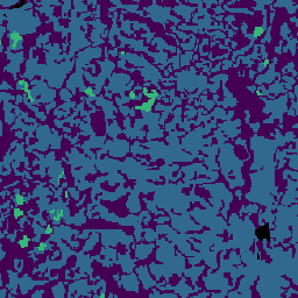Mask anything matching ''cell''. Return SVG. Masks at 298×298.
Wrapping results in <instances>:
<instances>
[{"label": "cell", "instance_id": "cell-1", "mask_svg": "<svg viewBox=\"0 0 298 298\" xmlns=\"http://www.w3.org/2000/svg\"><path fill=\"white\" fill-rule=\"evenodd\" d=\"M255 236L257 238V240L260 241H267L270 239V226L269 224H264V225L260 226L259 228L255 230Z\"/></svg>", "mask_w": 298, "mask_h": 298}, {"label": "cell", "instance_id": "cell-2", "mask_svg": "<svg viewBox=\"0 0 298 298\" xmlns=\"http://www.w3.org/2000/svg\"><path fill=\"white\" fill-rule=\"evenodd\" d=\"M25 4H26V1H22L21 4H16V5H15V6H13L12 8H13V10H14V8H21V7H22V6L25 5Z\"/></svg>", "mask_w": 298, "mask_h": 298}]
</instances>
